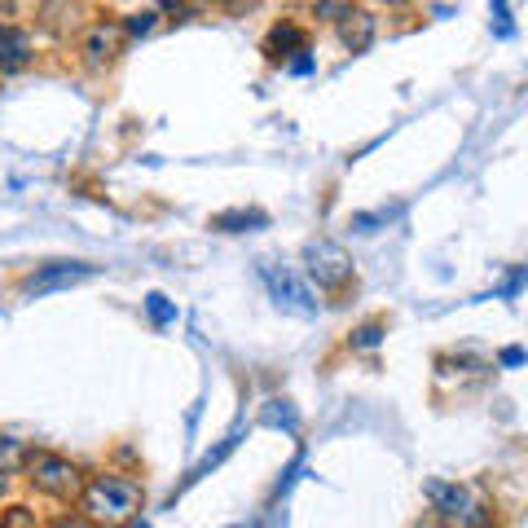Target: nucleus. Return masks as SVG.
I'll return each mask as SVG.
<instances>
[{
  "mask_svg": "<svg viewBox=\"0 0 528 528\" xmlns=\"http://www.w3.org/2000/svg\"><path fill=\"white\" fill-rule=\"evenodd\" d=\"M84 506H88V515H93L97 524L124 528L132 515L141 511V484L128 480V476H115V471H106V476H97L93 484H88Z\"/></svg>",
  "mask_w": 528,
  "mask_h": 528,
  "instance_id": "nucleus-1",
  "label": "nucleus"
},
{
  "mask_svg": "<svg viewBox=\"0 0 528 528\" xmlns=\"http://www.w3.org/2000/svg\"><path fill=\"white\" fill-rule=\"evenodd\" d=\"M304 269L322 291H344V286L357 278V273H352V256L330 238L304 242Z\"/></svg>",
  "mask_w": 528,
  "mask_h": 528,
  "instance_id": "nucleus-2",
  "label": "nucleus"
},
{
  "mask_svg": "<svg viewBox=\"0 0 528 528\" xmlns=\"http://www.w3.org/2000/svg\"><path fill=\"white\" fill-rule=\"evenodd\" d=\"M27 476L36 484V493H49V498H75L80 493V467L62 454H31Z\"/></svg>",
  "mask_w": 528,
  "mask_h": 528,
  "instance_id": "nucleus-3",
  "label": "nucleus"
},
{
  "mask_svg": "<svg viewBox=\"0 0 528 528\" xmlns=\"http://www.w3.org/2000/svg\"><path fill=\"white\" fill-rule=\"evenodd\" d=\"M260 278L269 286L273 300H278V308H286V313H300V317L317 313L313 291H308V282L295 269H286V264H260Z\"/></svg>",
  "mask_w": 528,
  "mask_h": 528,
  "instance_id": "nucleus-4",
  "label": "nucleus"
},
{
  "mask_svg": "<svg viewBox=\"0 0 528 528\" xmlns=\"http://www.w3.org/2000/svg\"><path fill=\"white\" fill-rule=\"evenodd\" d=\"M427 498L436 502V511L445 515V520H458V524H484L480 506L471 502V493H467V489H458V484L427 480Z\"/></svg>",
  "mask_w": 528,
  "mask_h": 528,
  "instance_id": "nucleus-5",
  "label": "nucleus"
},
{
  "mask_svg": "<svg viewBox=\"0 0 528 528\" xmlns=\"http://www.w3.org/2000/svg\"><path fill=\"white\" fill-rule=\"evenodd\" d=\"M93 264H84V260H53V264H44V269H36L27 282V291H58V286H71V282H84V278H93Z\"/></svg>",
  "mask_w": 528,
  "mask_h": 528,
  "instance_id": "nucleus-6",
  "label": "nucleus"
},
{
  "mask_svg": "<svg viewBox=\"0 0 528 528\" xmlns=\"http://www.w3.org/2000/svg\"><path fill=\"white\" fill-rule=\"evenodd\" d=\"M36 44L22 27H0V71H18V66L31 62Z\"/></svg>",
  "mask_w": 528,
  "mask_h": 528,
  "instance_id": "nucleus-7",
  "label": "nucleus"
},
{
  "mask_svg": "<svg viewBox=\"0 0 528 528\" xmlns=\"http://www.w3.org/2000/svg\"><path fill=\"white\" fill-rule=\"evenodd\" d=\"M264 53H269L273 62L291 58V53H308V36L300 27H291V22H278V27L269 31V40H264Z\"/></svg>",
  "mask_w": 528,
  "mask_h": 528,
  "instance_id": "nucleus-8",
  "label": "nucleus"
},
{
  "mask_svg": "<svg viewBox=\"0 0 528 528\" xmlns=\"http://www.w3.org/2000/svg\"><path fill=\"white\" fill-rule=\"evenodd\" d=\"M339 36H344V44H348L352 53L370 49V40H374V14H370V9H348L344 27H339Z\"/></svg>",
  "mask_w": 528,
  "mask_h": 528,
  "instance_id": "nucleus-9",
  "label": "nucleus"
},
{
  "mask_svg": "<svg viewBox=\"0 0 528 528\" xmlns=\"http://www.w3.org/2000/svg\"><path fill=\"white\" fill-rule=\"evenodd\" d=\"M84 49H88V58H93V62L115 58V53H119V27H106V22H97V27L88 31Z\"/></svg>",
  "mask_w": 528,
  "mask_h": 528,
  "instance_id": "nucleus-10",
  "label": "nucleus"
},
{
  "mask_svg": "<svg viewBox=\"0 0 528 528\" xmlns=\"http://www.w3.org/2000/svg\"><path fill=\"white\" fill-rule=\"evenodd\" d=\"M264 229L269 225V216L264 212H220V216H212V229H220V234H242V229Z\"/></svg>",
  "mask_w": 528,
  "mask_h": 528,
  "instance_id": "nucleus-11",
  "label": "nucleus"
},
{
  "mask_svg": "<svg viewBox=\"0 0 528 528\" xmlns=\"http://www.w3.org/2000/svg\"><path fill=\"white\" fill-rule=\"evenodd\" d=\"M27 458H31L27 440H18V436H0V476H14V471H18Z\"/></svg>",
  "mask_w": 528,
  "mask_h": 528,
  "instance_id": "nucleus-12",
  "label": "nucleus"
},
{
  "mask_svg": "<svg viewBox=\"0 0 528 528\" xmlns=\"http://www.w3.org/2000/svg\"><path fill=\"white\" fill-rule=\"evenodd\" d=\"M260 423L286 427V432H300V414L291 410V401H269V405H264V414H260Z\"/></svg>",
  "mask_w": 528,
  "mask_h": 528,
  "instance_id": "nucleus-13",
  "label": "nucleus"
},
{
  "mask_svg": "<svg viewBox=\"0 0 528 528\" xmlns=\"http://www.w3.org/2000/svg\"><path fill=\"white\" fill-rule=\"evenodd\" d=\"M146 313H150V322H154V326L176 322V304H172L163 291H150V295H146Z\"/></svg>",
  "mask_w": 528,
  "mask_h": 528,
  "instance_id": "nucleus-14",
  "label": "nucleus"
},
{
  "mask_svg": "<svg viewBox=\"0 0 528 528\" xmlns=\"http://www.w3.org/2000/svg\"><path fill=\"white\" fill-rule=\"evenodd\" d=\"M234 445H238V436H229V440H220V449H216V454H207L203 462H198V467L190 471V480H185V484H194V480H203V476H207V471H212V467H216V462H220V458H225V454H234Z\"/></svg>",
  "mask_w": 528,
  "mask_h": 528,
  "instance_id": "nucleus-15",
  "label": "nucleus"
},
{
  "mask_svg": "<svg viewBox=\"0 0 528 528\" xmlns=\"http://www.w3.org/2000/svg\"><path fill=\"white\" fill-rule=\"evenodd\" d=\"M0 528H36V511H27V506H9V511H0Z\"/></svg>",
  "mask_w": 528,
  "mask_h": 528,
  "instance_id": "nucleus-16",
  "label": "nucleus"
},
{
  "mask_svg": "<svg viewBox=\"0 0 528 528\" xmlns=\"http://www.w3.org/2000/svg\"><path fill=\"white\" fill-rule=\"evenodd\" d=\"M379 339H383V326L379 322H366V326L352 330V348H379Z\"/></svg>",
  "mask_w": 528,
  "mask_h": 528,
  "instance_id": "nucleus-17",
  "label": "nucleus"
},
{
  "mask_svg": "<svg viewBox=\"0 0 528 528\" xmlns=\"http://www.w3.org/2000/svg\"><path fill=\"white\" fill-rule=\"evenodd\" d=\"M154 18H159L154 9H141V14H132V18H128V31H137V36H141V31H150V27H154Z\"/></svg>",
  "mask_w": 528,
  "mask_h": 528,
  "instance_id": "nucleus-18",
  "label": "nucleus"
},
{
  "mask_svg": "<svg viewBox=\"0 0 528 528\" xmlns=\"http://www.w3.org/2000/svg\"><path fill=\"white\" fill-rule=\"evenodd\" d=\"M313 14H322V18H344V14H348V5H330V0H322V5H317Z\"/></svg>",
  "mask_w": 528,
  "mask_h": 528,
  "instance_id": "nucleus-19",
  "label": "nucleus"
},
{
  "mask_svg": "<svg viewBox=\"0 0 528 528\" xmlns=\"http://www.w3.org/2000/svg\"><path fill=\"white\" fill-rule=\"evenodd\" d=\"M502 366H511V370L524 366V348H506V352H502Z\"/></svg>",
  "mask_w": 528,
  "mask_h": 528,
  "instance_id": "nucleus-20",
  "label": "nucleus"
},
{
  "mask_svg": "<svg viewBox=\"0 0 528 528\" xmlns=\"http://www.w3.org/2000/svg\"><path fill=\"white\" fill-rule=\"evenodd\" d=\"M291 71H295V75H308V71H313V58H308V53H300V58H291Z\"/></svg>",
  "mask_w": 528,
  "mask_h": 528,
  "instance_id": "nucleus-21",
  "label": "nucleus"
},
{
  "mask_svg": "<svg viewBox=\"0 0 528 528\" xmlns=\"http://www.w3.org/2000/svg\"><path fill=\"white\" fill-rule=\"evenodd\" d=\"M49 528H93V524H84V520H58V524H49Z\"/></svg>",
  "mask_w": 528,
  "mask_h": 528,
  "instance_id": "nucleus-22",
  "label": "nucleus"
}]
</instances>
